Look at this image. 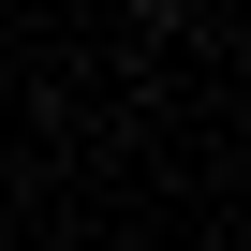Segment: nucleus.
<instances>
[{"mask_svg": "<svg viewBox=\"0 0 251 251\" xmlns=\"http://www.w3.org/2000/svg\"><path fill=\"white\" fill-rule=\"evenodd\" d=\"M148 15H192V0H148Z\"/></svg>", "mask_w": 251, "mask_h": 251, "instance_id": "f257e3e1", "label": "nucleus"}]
</instances>
